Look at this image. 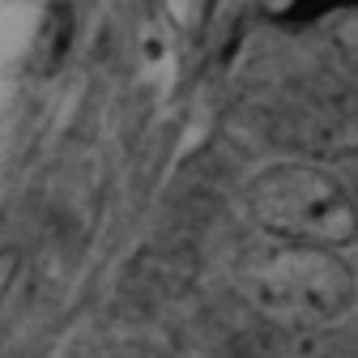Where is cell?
<instances>
[{
	"label": "cell",
	"mask_w": 358,
	"mask_h": 358,
	"mask_svg": "<svg viewBox=\"0 0 358 358\" xmlns=\"http://www.w3.org/2000/svg\"><path fill=\"white\" fill-rule=\"evenodd\" d=\"M248 209L268 235H282L294 248L329 252L354 239V196L337 175L307 162L268 166L256 175L248 188Z\"/></svg>",
	"instance_id": "obj_1"
},
{
	"label": "cell",
	"mask_w": 358,
	"mask_h": 358,
	"mask_svg": "<svg viewBox=\"0 0 358 358\" xmlns=\"http://www.w3.org/2000/svg\"><path fill=\"white\" fill-rule=\"evenodd\" d=\"M69 43H73V9L60 0V5L48 9V17H43V30H38V48H34L38 73H52V69L69 56Z\"/></svg>",
	"instance_id": "obj_3"
},
{
	"label": "cell",
	"mask_w": 358,
	"mask_h": 358,
	"mask_svg": "<svg viewBox=\"0 0 358 358\" xmlns=\"http://www.w3.org/2000/svg\"><path fill=\"white\" fill-rule=\"evenodd\" d=\"M243 290L264 320L282 329H324L354 303V273L329 252L286 248L248 268Z\"/></svg>",
	"instance_id": "obj_2"
},
{
	"label": "cell",
	"mask_w": 358,
	"mask_h": 358,
	"mask_svg": "<svg viewBox=\"0 0 358 358\" xmlns=\"http://www.w3.org/2000/svg\"><path fill=\"white\" fill-rule=\"evenodd\" d=\"M337 5H345V0H299V5H294L286 17H290V22H316V17L333 13Z\"/></svg>",
	"instance_id": "obj_4"
}]
</instances>
